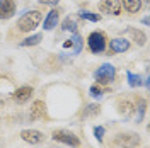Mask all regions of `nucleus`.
Instances as JSON below:
<instances>
[{"label":"nucleus","mask_w":150,"mask_h":148,"mask_svg":"<svg viewBox=\"0 0 150 148\" xmlns=\"http://www.w3.org/2000/svg\"><path fill=\"white\" fill-rule=\"evenodd\" d=\"M41 19H43V14L39 10H29L17 20V27L21 32H31L39 26Z\"/></svg>","instance_id":"1"},{"label":"nucleus","mask_w":150,"mask_h":148,"mask_svg":"<svg viewBox=\"0 0 150 148\" xmlns=\"http://www.w3.org/2000/svg\"><path fill=\"white\" fill-rule=\"evenodd\" d=\"M114 75H116L114 65H111V63H103V65L96 70L94 78H96L97 85H109L114 80Z\"/></svg>","instance_id":"2"},{"label":"nucleus","mask_w":150,"mask_h":148,"mask_svg":"<svg viewBox=\"0 0 150 148\" xmlns=\"http://www.w3.org/2000/svg\"><path fill=\"white\" fill-rule=\"evenodd\" d=\"M51 138L55 140V141H60V143L67 145V147H72V148H79L80 147V140H79V136H75L72 131L56 130V131H53Z\"/></svg>","instance_id":"3"},{"label":"nucleus","mask_w":150,"mask_h":148,"mask_svg":"<svg viewBox=\"0 0 150 148\" xmlns=\"http://www.w3.org/2000/svg\"><path fill=\"white\" fill-rule=\"evenodd\" d=\"M87 44H89V49L92 53L101 55L104 49H106V36H104V32H101V31L91 32L89 37H87Z\"/></svg>","instance_id":"4"},{"label":"nucleus","mask_w":150,"mask_h":148,"mask_svg":"<svg viewBox=\"0 0 150 148\" xmlns=\"http://www.w3.org/2000/svg\"><path fill=\"white\" fill-rule=\"evenodd\" d=\"M114 145L118 148H135L140 145V138L135 133H125V135H118L114 140Z\"/></svg>","instance_id":"5"},{"label":"nucleus","mask_w":150,"mask_h":148,"mask_svg":"<svg viewBox=\"0 0 150 148\" xmlns=\"http://www.w3.org/2000/svg\"><path fill=\"white\" fill-rule=\"evenodd\" d=\"M99 12L108 16H120L121 14V2L120 0H104L99 4Z\"/></svg>","instance_id":"6"},{"label":"nucleus","mask_w":150,"mask_h":148,"mask_svg":"<svg viewBox=\"0 0 150 148\" xmlns=\"http://www.w3.org/2000/svg\"><path fill=\"white\" fill-rule=\"evenodd\" d=\"M21 138L24 140L26 143H29V145H39L45 140V136H43L41 131H38V130H24V131H21Z\"/></svg>","instance_id":"7"},{"label":"nucleus","mask_w":150,"mask_h":148,"mask_svg":"<svg viewBox=\"0 0 150 148\" xmlns=\"http://www.w3.org/2000/svg\"><path fill=\"white\" fill-rule=\"evenodd\" d=\"M16 0H0V19H10L16 14Z\"/></svg>","instance_id":"8"},{"label":"nucleus","mask_w":150,"mask_h":148,"mask_svg":"<svg viewBox=\"0 0 150 148\" xmlns=\"http://www.w3.org/2000/svg\"><path fill=\"white\" fill-rule=\"evenodd\" d=\"M31 94H33V87L31 85H24V87H19L17 90L14 92L12 99L17 102V104H24L26 101H29Z\"/></svg>","instance_id":"9"},{"label":"nucleus","mask_w":150,"mask_h":148,"mask_svg":"<svg viewBox=\"0 0 150 148\" xmlns=\"http://www.w3.org/2000/svg\"><path fill=\"white\" fill-rule=\"evenodd\" d=\"M109 48H111L112 53H125L130 48V41L126 37H114L109 43Z\"/></svg>","instance_id":"10"},{"label":"nucleus","mask_w":150,"mask_h":148,"mask_svg":"<svg viewBox=\"0 0 150 148\" xmlns=\"http://www.w3.org/2000/svg\"><path fill=\"white\" fill-rule=\"evenodd\" d=\"M45 116V102L43 101H34L29 111V121H38Z\"/></svg>","instance_id":"11"},{"label":"nucleus","mask_w":150,"mask_h":148,"mask_svg":"<svg viewBox=\"0 0 150 148\" xmlns=\"http://www.w3.org/2000/svg\"><path fill=\"white\" fill-rule=\"evenodd\" d=\"M58 19H60V16H58V10H56V9L50 10V12L46 14V17H45V20H43V29H45V31H51L53 27H56Z\"/></svg>","instance_id":"12"},{"label":"nucleus","mask_w":150,"mask_h":148,"mask_svg":"<svg viewBox=\"0 0 150 148\" xmlns=\"http://www.w3.org/2000/svg\"><path fill=\"white\" fill-rule=\"evenodd\" d=\"M65 48H70V46H74V49L70 51L72 55H79L80 51H82V48H84V43H82V37L79 36L77 32H74V36L70 37L68 41H67L65 44H63Z\"/></svg>","instance_id":"13"},{"label":"nucleus","mask_w":150,"mask_h":148,"mask_svg":"<svg viewBox=\"0 0 150 148\" xmlns=\"http://www.w3.org/2000/svg\"><path fill=\"white\" fill-rule=\"evenodd\" d=\"M121 5H125V10L130 14H138L142 9V0H120Z\"/></svg>","instance_id":"14"},{"label":"nucleus","mask_w":150,"mask_h":148,"mask_svg":"<svg viewBox=\"0 0 150 148\" xmlns=\"http://www.w3.org/2000/svg\"><path fill=\"white\" fill-rule=\"evenodd\" d=\"M133 104H131L130 101H120L118 102V112L121 114V116H125V118H128L131 112H133Z\"/></svg>","instance_id":"15"},{"label":"nucleus","mask_w":150,"mask_h":148,"mask_svg":"<svg viewBox=\"0 0 150 148\" xmlns=\"http://www.w3.org/2000/svg\"><path fill=\"white\" fill-rule=\"evenodd\" d=\"M79 16H80L82 19H85V20H91V22H99V20H101V16H99V14H94V12H91V10L80 9L79 10Z\"/></svg>","instance_id":"16"},{"label":"nucleus","mask_w":150,"mask_h":148,"mask_svg":"<svg viewBox=\"0 0 150 148\" xmlns=\"http://www.w3.org/2000/svg\"><path fill=\"white\" fill-rule=\"evenodd\" d=\"M128 34H131V36L135 37V43H137L138 46H143V44H145V41H147V37H145V34H143L142 31H137V29H128Z\"/></svg>","instance_id":"17"},{"label":"nucleus","mask_w":150,"mask_h":148,"mask_svg":"<svg viewBox=\"0 0 150 148\" xmlns=\"http://www.w3.org/2000/svg\"><path fill=\"white\" fill-rule=\"evenodd\" d=\"M39 41H43V34H34V36L26 37L24 41H21V46H36Z\"/></svg>","instance_id":"18"},{"label":"nucleus","mask_w":150,"mask_h":148,"mask_svg":"<svg viewBox=\"0 0 150 148\" xmlns=\"http://www.w3.org/2000/svg\"><path fill=\"white\" fill-rule=\"evenodd\" d=\"M126 78H128V85L130 87H140L142 85V77L137 73H133V72H126Z\"/></svg>","instance_id":"19"},{"label":"nucleus","mask_w":150,"mask_h":148,"mask_svg":"<svg viewBox=\"0 0 150 148\" xmlns=\"http://www.w3.org/2000/svg\"><path fill=\"white\" fill-rule=\"evenodd\" d=\"M101 112V107H99V104H89L87 107H85L84 111V118H89V116H96V114H99Z\"/></svg>","instance_id":"20"},{"label":"nucleus","mask_w":150,"mask_h":148,"mask_svg":"<svg viewBox=\"0 0 150 148\" xmlns=\"http://www.w3.org/2000/svg\"><path fill=\"white\" fill-rule=\"evenodd\" d=\"M62 29L63 31H72V32H77V24L70 17H67L63 22H62Z\"/></svg>","instance_id":"21"},{"label":"nucleus","mask_w":150,"mask_h":148,"mask_svg":"<svg viewBox=\"0 0 150 148\" xmlns=\"http://www.w3.org/2000/svg\"><path fill=\"white\" fill-rule=\"evenodd\" d=\"M89 92H91V95H92L94 99H101V97L104 95V90L99 87V85H97V83H96V85H92V87L89 89Z\"/></svg>","instance_id":"22"},{"label":"nucleus","mask_w":150,"mask_h":148,"mask_svg":"<svg viewBox=\"0 0 150 148\" xmlns=\"http://www.w3.org/2000/svg\"><path fill=\"white\" fill-rule=\"evenodd\" d=\"M104 133H106L104 126H96V128H94V136H96V140H97V141H103Z\"/></svg>","instance_id":"23"},{"label":"nucleus","mask_w":150,"mask_h":148,"mask_svg":"<svg viewBox=\"0 0 150 148\" xmlns=\"http://www.w3.org/2000/svg\"><path fill=\"white\" fill-rule=\"evenodd\" d=\"M145 107H147V104L143 99H140V107H138V114H137V121H142L143 118V114H145Z\"/></svg>","instance_id":"24"},{"label":"nucleus","mask_w":150,"mask_h":148,"mask_svg":"<svg viewBox=\"0 0 150 148\" xmlns=\"http://www.w3.org/2000/svg\"><path fill=\"white\" fill-rule=\"evenodd\" d=\"M39 4H46V5H56L60 0H38Z\"/></svg>","instance_id":"25"},{"label":"nucleus","mask_w":150,"mask_h":148,"mask_svg":"<svg viewBox=\"0 0 150 148\" xmlns=\"http://www.w3.org/2000/svg\"><path fill=\"white\" fill-rule=\"evenodd\" d=\"M142 22H143V24L147 26V24H149V17H143V19H142Z\"/></svg>","instance_id":"26"},{"label":"nucleus","mask_w":150,"mask_h":148,"mask_svg":"<svg viewBox=\"0 0 150 148\" xmlns=\"http://www.w3.org/2000/svg\"><path fill=\"white\" fill-rule=\"evenodd\" d=\"M143 2H145V4H149V0H143Z\"/></svg>","instance_id":"27"}]
</instances>
